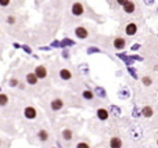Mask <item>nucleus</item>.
<instances>
[{
    "mask_svg": "<svg viewBox=\"0 0 158 148\" xmlns=\"http://www.w3.org/2000/svg\"><path fill=\"white\" fill-rule=\"evenodd\" d=\"M129 136H130V139H132V140H140V139H142V136H143L142 126H137V125L132 126V127L129 129Z\"/></svg>",
    "mask_w": 158,
    "mask_h": 148,
    "instance_id": "nucleus-1",
    "label": "nucleus"
},
{
    "mask_svg": "<svg viewBox=\"0 0 158 148\" xmlns=\"http://www.w3.org/2000/svg\"><path fill=\"white\" fill-rule=\"evenodd\" d=\"M71 13H72V15H75V17L83 15V13H85L83 4L80 1H74L72 3V7H71Z\"/></svg>",
    "mask_w": 158,
    "mask_h": 148,
    "instance_id": "nucleus-2",
    "label": "nucleus"
},
{
    "mask_svg": "<svg viewBox=\"0 0 158 148\" xmlns=\"http://www.w3.org/2000/svg\"><path fill=\"white\" fill-rule=\"evenodd\" d=\"M74 32H75V36L80 40H85L89 38V31H87L85 26H76Z\"/></svg>",
    "mask_w": 158,
    "mask_h": 148,
    "instance_id": "nucleus-3",
    "label": "nucleus"
},
{
    "mask_svg": "<svg viewBox=\"0 0 158 148\" xmlns=\"http://www.w3.org/2000/svg\"><path fill=\"white\" fill-rule=\"evenodd\" d=\"M24 116L26 119H29V120H33V119L38 118V111H36V108H33V107H25Z\"/></svg>",
    "mask_w": 158,
    "mask_h": 148,
    "instance_id": "nucleus-4",
    "label": "nucleus"
},
{
    "mask_svg": "<svg viewBox=\"0 0 158 148\" xmlns=\"http://www.w3.org/2000/svg\"><path fill=\"white\" fill-rule=\"evenodd\" d=\"M112 46H114V48L115 50H124L125 48V46H126V40L124 39L122 36H117L115 39H114V42H112Z\"/></svg>",
    "mask_w": 158,
    "mask_h": 148,
    "instance_id": "nucleus-5",
    "label": "nucleus"
},
{
    "mask_svg": "<svg viewBox=\"0 0 158 148\" xmlns=\"http://www.w3.org/2000/svg\"><path fill=\"white\" fill-rule=\"evenodd\" d=\"M96 116H97V119L99 120H107L108 118H110V109L107 108H99L97 111H96Z\"/></svg>",
    "mask_w": 158,
    "mask_h": 148,
    "instance_id": "nucleus-6",
    "label": "nucleus"
},
{
    "mask_svg": "<svg viewBox=\"0 0 158 148\" xmlns=\"http://www.w3.org/2000/svg\"><path fill=\"white\" fill-rule=\"evenodd\" d=\"M25 80H26V83H28L29 86H36V85H38V82H39V78H38V75H36V73L29 72V73H26Z\"/></svg>",
    "mask_w": 158,
    "mask_h": 148,
    "instance_id": "nucleus-7",
    "label": "nucleus"
},
{
    "mask_svg": "<svg viewBox=\"0 0 158 148\" xmlns=\"http://www.w3.org/2000/svg\"><path fill=\"white\" fill-rule=\"evenodd\" d=\"M125 33H126L128 36H134V35L137 33V24H134V22L126 24V26H125Z\"/></svg>",
    "mask_w": 158,
    "mask_h": 148,
    "instance_id": "nucleus-8",
    "label": "nucleus"
},
{
    "mask_svg": "<svg viewBox=\"0 0 158 148\" xmlns=\"http://www.w3.org/2000/svg\"><path fill=\"white\" fill-rule=\"evenodd\" d=\"M35 73L38 75L39 79H46L47 78V68H46L45 65H38V67L35 68Z\"/></svg>",
    "mask_w": 158,
    "mask_h": 148,
    "instance_id": "nucleus-9",
    "label": "nucleus"
},
{
    "mask_svg": "<svg viewBox=\"0 0 158 148\" xmlns=\"http://www.w3.org/2000/svg\"><path fill=\"white\" fill-rule=\"evenodd\" d=\"M64 107V101L61 100V98H54V100H51V102H50V108H51V111H60V109Z\"/></svg>",
    "mask_w": 158,
    "mask_h": 148,
    "instance_id": "nucleus-10",
    "label": "nucleus"
},
{
    "mask_svg": "<svg viewBox=\"0 0 158 148\" xmlns=\"http://www.w3.org/2000/svg\"><path fill=\"white\" fill-rule=\"evenodd\" d=\"M124 145V143L122 140L119 139L118 136H114V137H111L110 139V147L111 148H122Z\"/></svg>",
    "mask_w": 158,
    "mask_h": 148,
    "instance_id": "nucleus-11",
    "label": "nucleus"
},
{
    "mask_svg": "<svg viewBox=\"0 0 158 148\" xmlns=\"http://www.w3.org/2000/svg\"><path fill=\"white\" fill-rule=\"evenodd\" d=\"M58 75H60V79H61V80H71V78H72L71 71L67 69V68H61L60 72H58Z\"/></svg>",
    "mask_w": 158,
    "mask_h": 148,
    "instance_id": "nucleus-12",
    "label": "nucleus"
},
{
    "mask_svg": "<svg viewBox=\"0 0 158 148\" xmlns=\"http://www.w3.org/2000/svg\"><path fill=\"white\" fill-rule=\"evenodd\" d=\"M95 90H90V89H85L83 91H82V97L86 100V101H92L93 98H95Z\"/></svg>",
    "mask_w": 158,
    "mask_h": 148,
    "instance_id": "nucleus-13",
    "label": "nucleus"
},
{
    "mask_svg": "<svg viewBox=\"0 0 158 148\" xmlns=\"http://www.w3.org/2000/svg\"><path fill=\"white\" fill-rule=\"evenodd\" d=\"M122 8H124V11H125L126 14H133L134 10H136V4H134V1H130V0H129Z\"/></svg>",
    "mask_w": 158,
    "mask_h": 148,
    "instance_id": "nucleus-14",
    "label": "nucleus"
},
{
    "mask_svg": "<svg viewBox=\"0 0 158 148\" xmlns=\"http://www.w3.org/2000/svg\"><path fill=\"white\" fill-rule=\"evenodd\" d=\"M95 94L99 97V98H107V91H105V89L101 87V86H96L95 87Z\"/></svg>",
    "mask_w": 158,
    "mask_h": 148,
    "instance_id": "nucleus-15",
    "label": "nucleus"
},
{
    "mask_svg": "<svg viewBox=\"0 0 158 148\" xmlns=\"http://www.w3.org/2000/svg\"><path fill=\"white\" fill-rule=\"evenodd\" d=\"M118 97L119 98H122V100H126V98L130 97V91H129V89H128L126 86H124V87L118 91Z\"/></svg>",
    "mask_w": 158,
    "mask_h": 148,
    "instance_id": "nucleus-16",
    "label": "nucleus"
},
{
    "mask_svg": "<svg viewBox=\"0 0 158 148\" xmlns=\"http://www.w3.org/2000/svg\"><path fill=\"white\" fill-rule=\"evenodd\" d=\"M110 114L112 115V116H115V118H119L121 116V114H122V109L119 108L118 105H110Z\"/></svg>",
    "mask_w": 158,
    "mask_h": 148,
    "instance_id": "nucleus-17",
    "label": "nucleus"
},
{
    "mask_svg": "<svg viewBox=\"0 0 158 148\" xmlns=\"http://www.w3.org/2000/svg\"><path fill=\"white\" fill-rule=\"evenodd\" d=\"M36 136H38L39 141H42V143H45V141L49 140V132H47V130H45V129H40Z\"/></svg>",
    "mask_w": 158,
    "mask_h": 148,
    "instance_id": "nucleus-18",
    "label": "nucleus"
},
{
    "mask_svg": "<svg viewBox=\"0 0 158 148\" xmlns=\"http://www.w3.org/2000/svg\"><path fill=\"white\" fill-rule=\"evenodd\" d=\"M142 112H143V116H144V118H151L153 115H154V109H153V107H150V105L143 107Z\"/></svg>",
    "mask_w": 158,
    "mask_h": 148,
    "instance_id": "nucleus-19",
    "label": "nucleus"
},
{
    "mask_svg": "<svg viewBox=\"0 0 158 148\" xmlns=\"http://www.w3.org/2000/svg\"><path fill=\"white\" fill-rule=\"evenodd\" d=\"M61 136H63V140L65 141H71L72 137H74V133H72L71 129H64L63 133H61Z\"/></svg>",
    "mask_w": 158,
    "mask_h": 148,
    "instance_id": "nucleus-20",
    "label": "nucleus"
},
{
    "mask_svg": "<svg viewBox=\"0 0 158 148\" xmlns=\"http://www.w3.org/2000/svg\"><path fill=\"white\" fill-rule=\"evenodd\" d=\"M72 46H75V42L70 39V38H64L61 40V48H67V47H72Z\"/></svg>",
    "mask_w": 158,
    "mask_h": 148,
    "instance_id": "nucleus-21",
    "label": "nucleus"
},
{
    "mask_svg": "<svg viewBox=\"0 0 158 148\" xmlns=\"http://www.w3.org/2000/svg\"><path fill=\"white\" fill-rule=\"evenodd\" d=\"M132 116H133L134 119H137V118L143 116V112H142V109L139 108L137 105H133V109H132Z\"/></svg>",
    "mask_w": 158,
    "mask_h": 148,
    "instance_id": "nucleus-22",
    "label": "nucleus"
},
{
    "mask_svg": "<svg viewBox=\"0 0 158 148\" xmlns=\"http://www.w3.org/2000/svg\"><path fill=\"white\" fill-rule=\"evenodd\" d=\"M126 69H128V73H129V75H130V76H132L134 80H137V79H139V76H137V72H136V68H134V67H132V65H128Z\"/></svg>",
    "mask_w": 158,
    "mask_h": 148,
    "instance_id": "nucleus-23",
    "label": "nucleus"
},
{
    "mask_svg": "<svg viewBox=\"0 0 158 148\" xmlns=\"http://www.w3.org/2000/svg\"><path fill=\"white\" fill-rule=\"evenodd\" d=\"M86 53L89 55H92V54H101L103 51L99 48V47H95V46H92V47H87V50H86Z\"/></svg>",
    "mask_w": 158,
    "mask_h": 148,
    "instance_id": "nucleus-24",
    "label": "nucleus"
},
{
    "mask_svg": "<svg viewBox=\"0 0 158 148\" xmlns=\"http://www.w3.org/2000/svg\"><path fill=\"white\" fill-rule=\"evenodd\" d=\"M8 104V97L6 93H1L0 94V107H6Z\"/></svg>",
    "mask_w": 158,
    "mask_h": 148,
    "instance_id": "nucleus-25",
    "label": "nucleus"
},
{
    "mask_svg": "<svg viewBox=\"0 0 158 148\" xmlns=\"http://www.w3.org/2000/svg\"><path fill=\"white\" fill-rule=\"evenodd\" d=\"M142 83L146 86V87H149V86L153 85V79H151L150 76H144V78L142 79Z\"/></svg>",
    "mask_w": 158,
    "mask_h": 148,
    "instance_id": "nucleus-26",
    "label": "nucleus"
},
{
    "mask_svg": "<svg viewBox=\"0 0 158 148\" xmlns=\"http://www.w3.org/2000/svg\"><path fill=\"white\" fill-rule=\"evenodd\" d=\"M79 69H80V72L83 73V75H89V65L87 64H82V65H79Z\"/></svg>",
    "mask_w": 158,
    "mask_h": 148,
    "instance_id": "nucleus-27",
    "label": "nucleus"
},
{
    "mask_svg": "<svg viewBox=\"0 0 158 148\" xmlns=\"http://www.w3.org/2000/svg\"><path fill=\"white\" fill-rule=\"evenodd\" d=\"M8 86H10V87H17V86H20L18 79H17V78H11L10 80H8Z\"/></svg>",
    "mask_w": 158,
    "mask_h": 148,
    "instance_id": "nucleus-28",
    "label": "nucleus"
},
{
    "mask_svg": "<svg viewBox=\"0 0 158 148\" xmlns=\"http://www.w3.org/2000/svg\"><path fill=\"white\" fill-rule=\"evenodd\" d=\"M61 57H63L64 60H70V57H71L70 50H68V48H63V51H61Z\"/></svg>",
    "mask_w": 158,
    "mask_h": 148,
    "instance_id": "nucleus-29",
    "label": "nucleus"
},
{
    "mask_svg": "<svg viewBox=\"0 0 158 148\" xmlns=\"http://www.w3.org/2000/svg\"><path fill=\"white\" fill-rule=\"evenodd\" d=\"M50 46L53 48H61V40H53Z\"/></svg>",
    "mask_w": 158,
    "mask_h": 148,
    "instance_id": "nucleus-30",
    "label": "nucleus"
},
{
    "mask_svg": "<svg viewBox=\"0 0 158 148\" xmlns=\"http://www.w3.org/2000/svg\"><path fill=\"white\" fill-rule=\"evenodd\" d=\"M75 148H92V147H90L87 143H85V141H80V143L76 144V147H75Z\"/></svg>",
    "mask_w": 158,
    "mask_h": 148,
    "instance_id": "nucleus-31",
    "label": "nucleus"
},
{
    "mask_svg": "<svg viewBox=\"0 0 158 148\" xmlns=\"http://www.w3.org/2000/svg\"><path fill=\"white\" fill-rule=\"evenodd\" d=\"M6 21H7V24H8V25H14L17 20H16V17H14V15H8Z\"/></svg>",
    "mask_w": 158,
    "mask_h": 148,
    "instance_id": "nucleus-32",
    "label": "nucleus"
},
{
    "mask_svg": "<svg viewBox=\"0 0 158 148\" xmlns=\"http://www.w3.org/2000/svg\"><path fill=\"white\" fill-rule=\"evenodd\" d=\"M22 50H24L26 54H32L33 51H32V48H31V46H28V44H22Z\"/></svg>",
    "mask_w": 158,
    "mask_h": 148,
    "instance_id": "nucleus-33",
    "label": "nucleus"
},
{
    "mask_svg": "<svg viewBox=\"0 0 158 148\" xmlns=\"http://www.w3.org/2000/svg\"><path fill=\"white\" fill-rule=\"evenodd\" d=\"M140 47H142L140 43H134V44H132L130 50H132V51H139V50H140Z\"/></svg>",
    "mask_w": 158,
    "mask_h": 148,
    "instance_id": "nucleus-34",
    "label": "nucleus"
},
{
    "mask_svg": "<svg viewBox=\"0 0 158 148\" xmlns=\"http://www.w3.org/2000/svg\"><path fill=\"white\" fill-rule=\"evenodd\" d=\"M10 3H11V0H0V6L1 7H7Z\"/></svg>",
    "mask_w": 158,
    "mask_h": 148,
    "instance_id": "nucleus-35",
    "label": "nucleus"
},
{
    "mask_svg": "<svg viewBox=\"0 0 158 148\" xmlns=\"http://www.w3.org/2000/svg\"><path fill=\"white\" fill-rule=\"evenodd\" d=\"M51 48H53L51 46H42V47H39V50H40V51H50Z\"/></svg>",
    "mask_w": 158,
    "mask_h": 148,
    "instance_id": "nucleus-36",
    "label": "nucleus"
},
{
    "mask_svg": "<svg viewBox=\"0 0 158 148\" xmlns=\"http://www.w3.org/2000/svg\"><path fill=\"white\" fill-rule=\"evenodd\" d=\"M143 3H144L146 6H149V7H150V6H153V4L155 3V0H143Z\"/></svg>",
    "mask_w": 158,
    "mask_h": 148,
    "instance_id": "nucleus-37",
    "label": "nucleus"
},
{
    "mask_svg": "<svg viewBox=\"0 0 158 148\" xmlns=\"http://www.w3.org/2000/svg\"><path fill=\"white\" fill-rule=\"evenodd\" d=\"M128 1H129V0H117V3H118L119 6H122V7H124V6L126 4Z\"/></svg>",
    "mask_w": 158,
    "mask_h": 148,
    "instance_id": "nucleus-38",
    "label": "nucleus"
},
{
    "mask_svg": "<svg viewBox=\"0 0 158 148\" xmlns=\"http://www.w3.org/2000/svg\"><path fill=\"white\" fill-rule=\"evenodd\" d=\"M13 47H14V48H22V44H20V43L14 42V43H13Z\"/></svg>",
    "mask_w": 158,
    "mask_h": 148,
    "instance_id": "nucleus-39",
    "label": "nucleus"
},
{
    "mask_svg": "<svg viewBox=\"0 0 158 148\" xmlns=\"http://www.w3.org/2000/svg\"><path fill=\"white\" fill-rule=\"evenodd\" d=\"M157 147H158V140H157Z\"/></svg>",
    "mask_w": 158,
    "mask_h": 148,
    "instance_id": "nucleus-40",
    "label": "nucleus"
},
{
    "mask_svg": "<svg viewBox=\"0 0 158 148\" xmlns=\"http://www.w3.org/2000/svg\"><path fill=\"white\" fill-rule=\"evenodd\" d=\"M51 148H58V147H51Z\"/></svg>",
    "mask_w": 158,
    "mask_h": 148,
    "instance_id": "nucleus-41",
    "label": "nucleus"
},
{
    "mask_svg": "<svg viewBox=\"0 0 158 148\" xmlns=\"http://www.w3.org/2000/svg\"><path fill=\"white\" fill-rule=\"evenodd\" d=\"M157 14H158V8H157Z\"/></svg>",
    "mask_w": 158,
    "mask_h": 148,
    "instance_id": "nucleus-42",
    "label": "nucleus"
},
{
    "mask_svg": "<svg viewBox=\"0 0 158 148\" xmlns=\"http://www.w3.org/2000/svg\"><path fill=\"white\" fill-rule=\"evenodd\" d=\"M157 36H158V35H157Z\"/></svg>",
    "mask_w": 158,
    "mask_h": 148,
    "instance_id": "nucleus-43",
    "label": "nucleus"
}]
</instances>
